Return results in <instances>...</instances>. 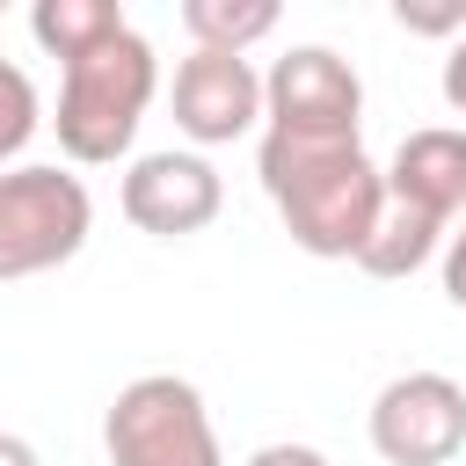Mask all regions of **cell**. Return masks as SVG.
Returning a JSON list of instances; mask_svg holds the SVG:
<instances>
[{
	"label": "cell",
	"instance_id": "obj_1",
	"mask_svg": "<svg viewBox=\"0 0 466 466\" xmlns=\"http://www.w3.org/2000/svg\"><path fill=\"white\" fill-rule=\"evenodd\" d=\"M255 175L291 233V248L320 262H364L379 218H386V167L364 153V138H277L262 131Z\"/></svg>",
	"mask_w": 466,
	"mask_h": 466
},
{
	"label": "cell",
	"instance_id": "obj_2",
	"mask_svg": "<svg viewBox=\"0 0 466 466\" xmlns=\"http://www.w3.org/2000/svg\"><path fill=\"white\" fill-rule=\"evenodd\" d=\"M160 87V58L138 29H116L102 36L95 51L66 58L58 66V109H51V131H58V153L73 167H109L131 153L138 124H146V102Z\"/></svg>",
	"mask_w": 466,
	"mask_h": 466
},
{
	"label": "cell",
	"instance_id": "obj_3",
	"mask_svg": "<svg viewBox=\"0 0 466 466\" xmlns=\"http://www.w3.org/2000/svg\"><path fill=\"white\" fill-rule=\"evenodd\" d=\"M95 197L58 160H22L0 175V284L44 277L87 248Z\"/></svg>",
	"mask_w": 466,
	"mask_h": 466
},
{
	"label": "cell",
	"instance_id": "obj_4",
	"mask_svg": "<svg viewBox=\"0 0 466 466\" xmlns=\"http://www.w3.org/2000/svg\"><path fill=\"white\" fill-rule=\"evenodd\" d=\"M102 444H109V466H226L204 393L175 371L131 379L102 415Z\"/></svg>",
	"mask_w": 466,
	"mask_h": 466
},
{
	"label": "cell",
	"instance_id": "obj_5",
	"mask_svg": "<svg viewBox=\"0 0 466 466\" xmlns=\"http://www.w3.org/2000/svg\"><path fill=\"white\" fill-rule=\"evenodd\" d=\"M364 430L386 466H451L466 451V386L451 371H400L379 386Z\"/></svg>",
	"mask_w": 466,
	"mask_h": 466
},
{
	"label": "cell",
	"instance_id": "obj_6",
	"mask_svg": "<svg viewBox=\"0 0 466 466\" xmlns=\"http://www.w3.org/2000/svg\"><path fill=\"white\" fill-rule=\"evenodd\" d=\"M262 80H269V124H262V131H277V138H313V146L357 138V124H364V80H357V66H350L342 51H328V44H291Z\"/></svg>",
	"mask_w": 466,
	"mask_h": 466
},
{
	"label": "cell",
	"instance_id": "obj_7",
	"mask_svg": "<svg viewBox=\"0 0 466 466\" xmlns=\"http://www.w3.org/2000/svg\"><path fill=\"white\" fill-rule=\"evenodd\" d=\"M175 131L197 146H233L255 124H269V80L240 58V51H189L175 66Z\"/></svg>",
	"mask_w": 466,
	"mask_h": 466
},
{
	"label": "cell",
	"instance_id": "obj_8",
	"mask_svg": "<svg viewBox=\"0 0 466 466\" xmlns=\"http://www.w3.org/2000/svg\"><path fill=\"white\" fill-rule=\"evenodd\" d=\"M116 204H124V218L138 226V233H153V240H189V233H204L211 218H218V204H226V182H218V167L204 160V153H138L131 167H124V189H116Z\"/></svg>",
	"mask_w": 466,
	"mask_h": 466
},
{
	"label": "cell",
	"instance_id": "obj_9",
	"mask_svg": "<svg viewBox=\"0 0 466 466\" xmlns=\"http://www.w3.org/2000/svg\"><path fill=\"white\" fill-rule=\"evenodd\" d=\"M386 204L437 218L444 233L466 218V131L459 124H422L393 146L386 160Z\"/></svg>",
	"mask_w": 466,
	"mask_h": 466
},
{
	"label": "cell",
	"instance_id": "obj_10",
	"mask_svg": "<svg viewBox=\"0 0 466 466\" xmlns=\"http://www.w3.org/2000/svg\"><path fill=\"white\" fill-rule=\"evenodd\" d=\"M116 29H131L116 0H36V7H29V36H36L58 66L80 58V51H95V44L116 36Z\"/></svg>",
	"mask_w": 466,
	"mask_h": 466
},
{
	"label": "cell",
	"instance_id": "obj_11",
	"mask_svg": "<svg viewBox=\"0 0 466 466\" xmlns=\"http://www.w3.org/2000/svg\"><path fill=\"white\" fill-rule=\"evenodd\" d=\"M182 29L197 36V51H240L262 44L277 29V0H182Z\"/></svg>",
	"mask_w": 466,
	"mask_h": 466
},
{
	"label": "cell",
	"instance_id": "obj_12",
	"mask_svg": "<svg viewBox=\"0 0 466 466\" xmlns=\"http://www.w3.org/2000/svg\"><path fill=\"white\" fill-rule=\"evenodd\" d=\"M444 240H451V233H444L437 218L386 204V218H379V233H371V248H364V262H357V269H364V277H415Z\"/></svg>",
	"mask_w": 466,
	"mask_h": 466
},
{
	"label": "cell",
	"instance_id": "obj_13",
	"mask_svg": "<svg viewBox=\"0 0 466 466\" xmlns=\"http://www.w3.org/2000/svg\"><path fill=\"white\" fill-rule=\"evenodd\" d=\"M0 87H7V116H0V160L7 167H22L15 153L29 146V131H36V87H29V73L22 66H0Z\"/></svg>",
	"mask_w": 466,
	"mask_h": 466
},
{
	"label": "cell",
	"instance_id": "obj_14",
	"mask_svg": "<svg viewBox=\"0 0 466 466\" xmlns=\"http://www.w3.org/2000/svg\"><path fill=\"white\" fill-rule=\"evenodd\" d=\"M393 22L415 36H466V0H393Z\"/></svg>",
	"mask_w": 466,
	"mask_h": 466
},
{
	"label": "cell",
	"instance_id": "obj_15",
	"mask_svg": "<svg viewBox=\"0 0 466 466\" xmlns=\"http://www.w3.org/2000/svg\"><path fill=\"white\" fill-rule=\"evenodd\" d=\"M444 299L466 313V218H459L451 240H444Z\"/></svg>",
	"mask_w": 466,
	"mask_h": 466
},
{
	"label": "cell",
	"instance_id": "obj_16",
	"mask_svg": "<svg viewBox=\"0 0 466 466\" xmlns=\"http://www.w3.org/2000/svg\"><path fill=\"white\" fill-rule=\"evenodd\" d=\"M248 466H328V451L320 444H262V451H248Z\"/></svg>",
	"mask_w": 466,
	"mask_h": 466
},
{
	"label": "cell",
	"instance_id": "obj_17",
	"mask_svg": "<svg viewBox=\"0 0 466 466\" xmlns=\"http://www.w3.org/2000/svg\"><path fill=\"white\" fill-rule=\"evenodd\" d=\"M444 102L466 116V36L451 44V58H444Z\"/></svg>",
	"mask_w": 466,
	"mask_h": 466
},
{
	"label": "cell",
	"instance_id": "obj_18",
	"mask_svg": "<svg viewBox=\"0 0 466 466\" xmlns=\"http://www.w3.org/2000/svg\"><path fill=\"white\" fill-rule=\"evenodd\" d=\"M0 466H36V444L29 437H0Z\"/></svg>",
	"mask_w": 466,
	"mask_h": 466
}]
</instances>
